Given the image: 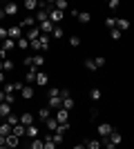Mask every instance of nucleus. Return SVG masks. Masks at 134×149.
Listing matches in <instances>:
<instances>
[{"instance_id": "nucleus-1", "label": "nucleus", "mask_w": 134, "mask_h": 149, "mask_svg": "<svg viewBox=\"0 0 134 149\" xmlns=\"http://www.w3.org/2000/svg\"><path fill=\"white\" fill-rule=\"evenodd\" d=\"M96 131H98V136H101V138H109V136H112V131H114V127H112L109 123H101L98 127H96Z\"/></svg>"}, {"instance_id": "nucleus-2", "label": "nucleus", "mask_w": 134, "mask_h": 149, "mask_svg": "<svg viewBox=\"0 0 134 149\" xmlns=\"http://www.w3.org/2000/svg\"><path fill=\"white\" fill-rule=\"evenodd\" d=\"M18 9H20V7L16 5V2H9V5H5V7H2L5 16H16V13H18Z\"/></svg>"}, {"instance_id": "nucleus-3", "label": "nucleus", "mask_w": 134, "mask_h": 149, "mask_svg": "<svg viewBox=\"0 0 134 149\" xmlns=\"http://www.w3.org/2000/svg\"><path fill=\"white\" fill-rule=\"evenodd\" d=\"M7 33H9V38L16 40V42L22 38V29H20V27H11V29H7Z\"/></svg>"}, {"instance_id": "nucleus-4", "label": "nucleus", "mask_w": 134, "mask_h": 149, "mask_svg": "<svg viewBox=\"0 0 134 149\" xmlns=\"http://www.w3.org/2000/svg\"><path fill=\"white\" fill-rule=\"evenodd\" d=\"M47 20H49V11H45V9L38 7V11H36V22L43 25V22H47Z\"/></svg>"}, {"instance_id": "nucleus-5", "label": "nucleus", "mask_w": 134, "mask_h": 149, "mask_svg": "<svg viewBox=\"0 0 134 149\" xmlns=\"http://www.w3.org/2000/svg\"><path fill=\"white\" fill-rule=\"evenodd\" d=\"M54 22H51V20H47V22H43V25H38V29H40V33H45V36H49L51 31H54Z\"/></svg>"}, {"instance_id": "nucleus-6", "label": "nucleus", "mask_w": 134, "mask_h": 149, "mask_svg": "<svg viewBox=\"0 0 134 149\" xmlns=\"http://www.w3.org/2000/svg\"><path fill=\"white\" fill-rule=\"evenodd\" d=\"M34 113H29V111H25V113H20V125H25V127H29V125H34Z\"/></svg>"}, {"instance_id": "nucleus-7", "label": "nucleus", "mask_w": 134, "mask_h": 149, "mask_svg": "<svg viewBox=\"0 0 134 149\" xmlns=\"http://www.w3.org/2000/svg\"><path fill=\"white\" fill-rule=\"evenodd\" d=\"M27 40H29V42H34V40H38V38H40V29H38V27H34V29H27Z\"/></svg>"}, {"instance_id": "nucleus-8", "label": "nucleus", "mask_w": 134, "mask_h": 149, "mask_svg": "<svg viewBox=\"0 0 134 149\" xmlns=\"http://www.w3.org/2000/svg\"><path fill=\"white\" fill-rule=\"evenodd\" d=\"M67 116H69V111H67V109H58L54 118L58 120V125H65V123H67Z\"/></svg>"}, {"instance_id": "nucleus-9", "label": "nucleus", "mask_w": 134, "mask_h": 149, "mask_svg": "<svg viewBox=\"0 0 134 149\" xmlns=\"http://www.w3.org/2000/svg\"><path fill=\"white\" fill-rule=\"evenodd\" d=\"M18 27H20V29H34V27H38V25H36V18L32 16V18H25Z\"/></svg>"}, {"instance_id": "nucleus-10", "label": "nucleus", "mask_w": 134, "mask_h": 149, "mask_svg": "<svg viewBox=\"0 0 134 149\" xmlns=\"http://www.w3.org/2000/svg\"><path fill=\"white\" fill-rule=\"evenodd\" d=\"M47 82H49V76L45 74V71H38V76H36V85H38V87H45Z\"/></svg>"}, {"instance_id": "nucleus-11", "label": "nucleus", "mask_w": 134, "mask_h": 149, "mask_svg": "<svg viewBox=\"0 0 134 149\" xmlns=\"http://www.w3.org/2000/svg\"><path fill=\"white\" fill-rule=\"evenodd\" d=\"M116 29L119 31H128L130 29V20L128 18H116Z\"/></svg>"}, {"instance_id": "nucleus-12", "label": "nucleus", "mask_w": 134, "mask_h": 149, "mask_svg": "<svg viewBox=\"0 0 134 149\" xmlns=\"http://www.w3.org/2000/svg\"><path fill=\"white\" fill-rule=\"evenodd\" d=\"M36 76H38V69H36V67H29V71H27V76H25V80L32 85V82H36Z\"/></svg>"}, {"instance_id": "nucleus-13", "label": "nucleus", "mask_w": 134, "mask_h": 149, "mask_svg": "<svg viewBox=\"0 0 134 149\" xmlns=\"http://www.w3.org/2000/svg\"><path fill=\"white\" fill-rule=\"evenodd\" d=\"M11 131H13V127H11V125H7L5 120L0 123V136H11Z\"/></svg>"}, {"instance_id": "nucleus-14", "label": "nucleus", "mask_w": 134, "mask_h": 149, "mask_svg": "<svg viewBox=\"0 0 134 149\" xmlns=\"http://www.w3.org/2000/svg\"><path fill=\"white\" fill-rule=\"evenodd\" d=\"M13 47H16V40H11V38H7V40H2V45H0V49H5L7 54H9V51H11Z\"/></svg>"}, {"instance_id": "nucleus-15", "label": "nucleus", "mask_w": 134, "mask_h": 149, "mask_svg": "<svg viewBox=\"0 0 134 149\" xmlns=\"http://www.w3.org/2000/svg\"><path fill=\"white\" fill-rule=\"evenodd\" d=\"M38 42H40V51H47V49H49V36H45V33H40Z\"/></svg>"}, {"instance_id": "nucleus-16", "label": "nucleus", "mask_w": 134, "mask_h": 149, "mask_svg": "<svg viewBox=\"0 0 134 149\" xmlns=\"http://www.w3.org/2000/svg\"><path fill=\"white\" fill-rule=\"evenodd\" d=\"M49 20H51V22H60V20H63V11L51 9V11H49Z\"/></svg>"}, {"instance_id": "nucleus-17", "label": "nucleus", "mask_w": 134, "mask_h": 149, "mask_svg": "<svg viewBox=\"0 0 134 149\" xmlns=\"http://www.w3.org/2000/svg\"><path fill=\"white\" fill-rule=\"evenodd\" d=\"M76 107V102H74V98L72 96H67V98H63V109H67V111H72Z\"/></svg>"}, {"instance_id": "nucleus-18", "label": "nucleus", "mask_w": 134, "mask_h": 149, "mask_svg": "<svg viewBox=\"0 0 134 149\" xmlns=\"http://www.w3.org/2000/svg\"><path fill=\"white\" fill-rule=\"evenodd\" d=\"M45 125H47V129H49L51 134H54V131H58V120H56V118H47V120H45Z\"/></svg>"}, {"instance_id": "nucleus-19", "label": "nucleus", "mask_w": 134, "mask_h": 149, "mask_svg": "<svg viewBox=\"0 0 134 149\" xmlns=\"http://www.w3.org/2000/svg\"><path fill=\"white\" fill-rule=\"evenodd\" d=\"M9 113H11V105H9V102H0V116L7 118Z\"/></svg>"}, {"instance_id": "nucleus-20", "label": "nucleus", "mask_w": 134, "mask_h": 149, "mask_svg": "<svg viewBox=\"0 0 134 149\" xmlns=\"http://www.w3.org/2000/svg\"><path fill=\"white\" fill-rule=\"evenodd\" d=\"M121 140H123L121 131H112V136H109V143H112V145H116V147H119V145H121Z\"/></svg>"}, {"instance_id": "nucleus-21", "label": "nucleus", "mask_w": 134, "mask_h": 149, "mask_svg": "<svg viewBox=\"0 0 134 149\" xmlns=\"http://www.w3.org/2000/svg\"><path fill=\"white\" fill-rule=\"evenodd\" d=\"M27 136L29 138H38V134H40V129L38 127H36V125H29V127H27V131H25Z\"/></svg>"}, {"instance_id": "nucleus-22", "label": "nucleus", "mask_w": 134, "mask_h": 149, "mask_svg": "<svg viewBox=\"0 0 134 149\" xmlns=\"http://www.w3.org/2000/svg\"><path fill=\"white\" fill-rule=\"evenodd\" d=\"M49 107L51 109H63V98H49Z\"/></svg>"}, {"instance_id": "nucleus-23", "label": "nucleus", "mask_w": 134, "mask_h": 149, "mask_svg": "<svg viewBox=\"0 0 134 149\" xmlns=\"http://www.w3.org/2000/svg\"><path fill=\"white\" fill-rule=\"evenodd\" d=\"M5 123H7V125H11V127H16V125L20 123V116H16V113H9V116L5 118Z\"/></svg>"}, {"instance_id": "nucleus-24", "label": "nucleus", "mask_w": 134, "mask_h": 149, "mask_svg": "<svg viewBox=\"0 0 134 149\" xmlns=\"http://www.w3.org/2000/svg\"><path fill=\"white\" fill-rule=\"evenodd\" d=\"M25 9H29V11H38V0H25Z\"/></svg>"}, {"instance_id": "nucleus-25", "label": "nucleus", "mask_w": 134, "mask_h": 149, "mask_svg": "<svg viewBox=\"0 0 134 149\" xmlns=\"http://www.w3.org/2000/svg\"><path fill=\"white\" fill-rule=\"evenodd\" d=\"M20 96H22V98H25V100L34 98V89L29 87V85H25V89H22V91H20Z\"/></svg>"}, {"instance_id": "nucleus-26", "label": "nucleus", "mask_w": 134, "mask_h": 149, "mask_svg": "<svg viewBox=\"0 0 134 149\" xmlns=\"http://www.w3.org/2000/svg\"><path fill=\"white\" fill-rule=\"evenodd\" d=\"M85 149H103V145H101V140H87Z\"/></svg>"}, {"instance_id": "nucleus-27", "label": "nucleus", "mask_w": 134, "mask_h": 149, "mask_svg": "<svg viewBox=\"0 0 134 149\" xmlns=\"http://www.w3.org/2000/svg\"><path fill=\"white\" fill-rule=\"evenodd\" d=\"M25 131H27V127H25V125H20V123H18L16 127H13V131H11V134H13V136H18V138H20L22 134H25Z\"/></svg>"}, {"instance_id": "nucleus-28", "label": "nucleus", "mask_w": 134, "mask_h": 149, "mask_svg": "<svg viewBox=\"0 0 134 149\" xmlns=\"http://www.w3.org/2000/svg\"><path fill=\"white\" fill-rule=\"evenodd\" d=\"M89 98H92V100H101V98H103V91H101L98 87H94L92 91H89Z\"/></svg>"}, {"instance_id": "nucleus-29", "label": "nucleus", "mask_w": 134, "mask_h": 149, "mask_svg": "<svg viewBox=\"0 0 134 149\" xmlns=\"http://www.w3.org/2000/svg\"><path fill=\"white\" fill-rule=\"evenodd\" d=\"M43 149H56V143L51 140V136H47V138L43 140Z\"/></svg>"}, {"instance_id": "nucleus-30", "label": "nucleus", "mask_w": 134, "mask_h": 149, "mask_svg": "<svg viewBox=\"0 0 134 149\" xmlns=\"http://www.w3.org/2000/svg\"><path fill=\"white\" fill-rule=\"evenodd\" d=\"M78 20H81L83 25H87L89 20H92V13H87V11H81V13H78Z\"/></svg>"}, {"instance_id": "nucleus-31", "label": "nucleus", "mask_w": 134, "mask_h": 149, "mask_svg": "<svg viewBox=\"0 0 134 149\" xmlns=\"http://www.w3.org/2000/svg\"><path fill=\"white\" fill-rule=\"evenodd\" d=\"M36 116H38L40 120H47V118H51V113H49V109H47V107H43V109H40V111L36 113Z\"/></svg>"}, {"instance_id": "nucleus-32", "label": "nucleus", "mask_w": 134, "mask_h": 149, "mask_svg": "<svg viewBox=\"0 0 134 149\" xmlns=\"http://www.w3.org/2000/svg\"><path fill=\"white\" fill-rule=\"evenodd\" d=\"M7 147H18V136H7Z\"/></svg>"}, {"instance_id": "nucleus-33", "label": "nucleus", "mask_w": 134, "mask_h": 149, "mask_svg": "<svg viewBox=\"0 0 134 149\" xmlns=\"http://www.w3.org/2000/svg\"><path fill=\"white\" fill-rule=\"evenodd\" d=\"M54 9H58V11H63V13H65V9H67V2H65V0H56V2H54Z\"/></svg>"}, {"instance_id": "nucleus-34", "label": "nucleus", "mask_w": 134, "mask_h": 149, "mask_svg": "<svg viewBox=\"0 0 134 149\" xmlns=\"http://www.w3.org/2000/svg\"><path fill=\"white\" fill-rule=\"evenodd\" d=\"M105 27H107L109 31L116 29V18H112V16H109V18H105Z\"/></svg>"}, {"instance_id": "nucleus-35", "label": "nucleus", "mask_w": 134, "mask_h": 149, "mask_svg": "<svg viewBox=\"0 0 134 149\" xmlns=\"http://www.w3.org/2000/svg\"><path fill=\"white\" fill-rule=\"evenodd\" d=\"M85 69H87V71H96V65H94V58H87V60H85Z\"/></svg>"}, {"instance_id": "nucleus-36", "label": "nucleus", "mask_w": 134, "mask_h": 149, "mask_svg": "<svg viewBox=\"0 0 134 149\" xmlns=\"http://www.w3.org/2000/svg\"><path fill=\"white\" fill-rule=\"evenodd\" d=\"M29 149H43V140H40V138H34L32 145H29Z\"/></svg>"}, {"instance_id": "nucleus-37", "label": "nucleus", "mask_w": 134, "mask_h": 149, "mask_svg": "<svg viewBox=\"0 0 134 149\" xmlns=\"http://www.w3.org/2000/svg\"><path fill=\"white\" fill-rule=\"evenodd\" d=\"M51 38L60 40V38H63V29H60V27H54V31H51Z\"/></svg>"}, {"instance_id": "nucleus-38", "label": "nucleus", "mask_w": 134, "mask_h": 149, "mask_svg": "<svg viewBox=\"0 0 134 149\" xmlns=\"http://www.w3.org/2000/svg\"><path fill=\"white\" fill-rule=\"evenodd\" d=\"M51 140H54L56 145H60V143H63V134H58V131H54V134H51Z\"/></svg>"}, {"instance_id": "nucleus-39", "label": "nucleus", "mask_w": 134, "mask_h": 149, "mask_svg": "<svg viewBox=\"0 0 134 149\" xmlns=\"http://www.w3.org/2000/svg\"><path fill=\"white\" fill-rule=\"evenodd\" d=\"M16 45H18L20 49H27V47H29V40H27V38L22 36V38H20V40H18V42H16Z\"/></svg>"}, {"instance_id": "nucleus-40", "label": "nucleus", "mask_w": 134, "mask_h": 149, "mask_svg": "<svg viewBox=\"0 0 134 149\" xmlns=\"http://www.w3.org/2000/svg\"><path fill=\"white\" fill-rule=\"evenodd\" d=\"M13 69V62L11 60H2V71H11Z\"/></svg>"}, {"instance_id": "nucleus-41", "label": "nucleus", "mask_w": 134, "mask_h": 149, "mask_svg": "<svg viewBox=\"0 0 134 149\" xmlns=\"http://www.w3.org/2000/svg\"><path fill=\"white\" fill-rule=\"evenodd\" d=\"M49 98H60V89H58V87H51L49 89Z\"/></svg>"}, {"instance_id": "nucleus-42", "label": "nucleus", "mask_w": 134, "mask_h": 149, "mask_svg": "<svg viewBox=\"0 0 134 149\" xmlns=\"http://www.w3.org/2000/svg\"><path fill=\"white\" fill-rule=\"evenodd\" d=\"M2 91H5L7 96H13V91H16V89H13V82H9V85H5V89H2Z\"/></svg>"}, {"instance_id": "nucleus-43", "label": "nucleus", "mask_w": 134, "mask_h": 149, "mask_svg": "<svg viewBox=\"0 0 134 149\" xmlns=\"http://www.w3.org/2000/svg\"><path fill=\"white\" fill-rule=\"evenodd\" d=\"M78 45H81V38H78V36H72L69 38V47H78Z\"/></svg>"}, {"instance_id": "nucleus-44", "label": "nucleus", "mask_w": 134, "mask_h": 149, "mask_svg": "<svg viewBox=\"0 0 134 149\" xmlns=\"http://www.w3.org/2000/svg\"><path fill=\"white\" fill-rule=\"evenodd\" d=\"M65 131H69V123H65V125H58V134H63V136H65Z\"/></svg>"}, {"instance_id": "nucleus-45", "label": "nucleus", "mask_w": 134, "mask_h": 149, "mask_svg": "<svg viewBox=\"0 0 134 149\" xmlns=\"http://www.w3.org/2000/svg\"><path fill=\"white\" fill-rule=\"evenodd\" d=\"M119 5H121L119 0H109V2H107V7L112 9V11H114V9H119Z\"/></svg>"}, {"instance_id": "nucleus-46", "label": "nucleus", "mask_w": 134, "mask_h": 149, "mask_svg": "<svg viewBox=\"0 0 134 149\" xmlns=\"http://www.w3.org/2000/svg\"><path fill=\"white\" fill-rule=\"evenodd\" d=\"M7 38H9L7 29H5V27H0V42H2V40H7Z\"/></svg>"}, {"instance_id": "nucleus-47", "label": "nucleus", "mask_w": 134, "mask_h": 149, "mask_svg": "<svg viewBox=\"0 0 134 149\" xmlns=\"http://www.w3.org/2000/svg\"><path fill=\"white\" fill-rule=\"evenodd\" d=\"M94 65H96V69H101L105 65V58H94Z\"/></svg>"}, {"instance_id": "nucleus-48", "label": "nucleus", "mask_w": 134, "mask_h": 149, "mask_svg": "<svg viewBox=\"0 0 134 149\" xmlns=\"http://www.w3.org/2000/svg\"><path fill=\"white\" fill-rule=\"evenodd\" d=\"M13 89H16V91H22V89H25V82H13Z\"/></svg>"}, {"instance_id": "nucleus-49", "label": "nucleus", "mask_w": 134, "mask_h": 149, "mask_svg": "<svg viewBox=\"0 0 134 149\" xmlns=\"http://www.w3.org/2000/svg\"><path fill=\"white\" fill-rule=\"evenodd\" d=\"M119 38H121V31H119V29H112V40H119Z\"/></svg>"}, {"instance_id": "nucleus-50", "label": "nucleus", "mask_w": 134, "mask_h": 149, "mask_svg": "<svg viewBox=\"0 0 134 149\" xmlns=\"http://www.w3.org/2000/svg\"><path fill=\"white\" fill-rule=\"evenodd\" d=\"M29 47H32V49H36V51H40V42H38V40H34V42H29Z\"/></svg>"}, {"instance_id": "nucleus-51", "label": "nucleus", "mask_w": 134, "mask_h": 149, "mask_svg": "<svg viewBox=\"0 0 134 149\" xmlns=\"http://www.w3.org/2000/svg\"><path fill=\"white\" fill-rule=\"evenodd\" d=\"M2 145H7V136H0V147Z\"/></svg>"}, {"instance_id": "nucleus-52", "label": "nucleus", "mask_w": 134, "mask_h": 149, "mask_svg": "<svg viewBox=\"0 0 134 149\" xmlns=\"http://www.w3.org/2000/svg\"><path fill=\"white\" fill-rule=\"evenodd\" d=\"M5 98H7V93H5V91H0V102H5Z\"/></svg>"}, {"instance_id": "nucleus-53", "label": "nucleus", "mask_w": 134, "mask_h": 149, "mask_svg": "<svg viewBox=\"0 0 134 149\" xmlns=\"http://www.w3.org/2000/svg\"><path fill=\"white\" fill-rule=\"evenodd\" d=\"M0 82H5V71H0Z\"/></svg>"}, {"instance_id": "nucleus-54", "label": "nucleus", "mask_w": 134, "mask_h": 149, "mask_svg": "<svg viewBox=\"0 0 134 149\" xmlns=\"http://www.w3.org/2000/svg\"><path fill=\"white\" fill-rule=\"evenodd\" d=\"M74 149H85V145H76V147H74Z\"/></svg>"}, {"instance_id": "nucleus-55", "label": "nucleus", "mask_w": 134, "mask_h": 149, "mask_svg": "<svg viewBox=\"0 0 134 149\" xmlns=\"http://www.w3.org/2000/svg\"><path fill=\"white\" fill-rule=\"evenodd\" d=\"M0 149H11V147H7V145H2V147H0Z\"/></svg>"}, {"instance_id": "nucleus-56", "label": "nucleus", "mask_w": 134, "mask_h": 149, "mask_svg": "<svg viewBox=\"0 0 134 149\" xmlns=\"http://www.w3.org/2000/svg\"><path fill=\"white\" fill-rule=\"evenodd\" d=\"M0 71H2V60H0Z\"/></svg>"}, {"instance_id": "nucleus-57", "label": "nucleus", "mask_w": 134, "mask_h": 149, "mask_svg": "<svg viewBox=\"0 0 134 149\" xmlns=\"http://www.w3.org/2000/svg\"><path fill=\"white\" fill-rule=\"evenodd\" d=\"M0 45H2V42H0Z\"/></svg>"}]
</instances>
